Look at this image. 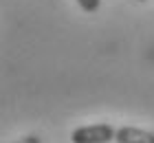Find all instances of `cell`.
<instances>
[{
  "instance_id": "cell-1",
  "label": "cell",
  "mask_w": 154,
  "mask_h": 143,
  "mask_svg": "<svg viewBox=\"0 0 154 143\" xmlns=\"http://www.w3.org/2000/svg\"><path fill=\"white\" fill-rule=\"evenodd\" d=\"M117 130L110 123H93V126H79L71 134L73 143H112Z\"/></svg>"
},
{
  "instance_id": "cell-4",
  "label": "cell",
  "mask_w": 154,
  "mask_h": 143,
  "mask_svg": "<svg viewBox=\"0 0 154 143\" xmlns=\"http://www.w3.org/2000/svg\"><path fill=\"white\" fill-rule=\"evenodd\" d=\"M13 143H42V139L38 137V134H29V137H22V139H18Z\"/></svg>"
},
{
  "instance_id": "cell-3",
  "label": "cell",
  "mask_w": 154,
  "mask_h": 143,
  "mask_svg": "<svg viewBox=\"0 0 154 143\" xmlns=\"http://www.w3.org/2000/svg\"><path fill=\"white\" fill-rule=\"evenodd\" d=\"M75 2L86 13H95V11H99V7H101V0H75Z\"/></svg>"
},
{
  "instance_id": "cell-5",
  "label": "cell",
  "mask_w": 154,
  "mask_h": 143,
  "mask_svg": "<svg viewBox=\"0 0 154 143\" xmlns=\"http://www.w3.org/2000/svg\"><path fill=\"white\" fill-rule=\"evenodd\" d=\"M137 2H148V0H137Z\"/></svg>"
},
{
  "instance_id": "cell-2",
  "label": "cell",
  "mask_w": 154,
  "mask_h": 143,
  "mask_svg": "<svg viewBox=\"0 0 154 143\" xmlns=\"http://www.w3.org/2000/svg\"><path fill=\"white\" fill-rule=\"evenodd\" d=\"M115 141L117 143H154V132L143 130V128H134V126H123L117 130Z\"/></svg>"
}]
</instances>
